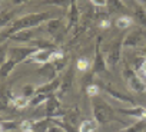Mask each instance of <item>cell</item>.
Returning a JSON list of instances; mask_svg holds the SVG:
<instances>
[{"mask_svg": "<svg viewBox=\"0 0 146 132\" xmlns=\"http://www.w3.org/2000/svg\"><path fill=\"white\" fill-rule=\"evenodd\" d=\"M52 122H53L54 125H59L64 132H80V131H79V126L76 128V125H72V123H69V122L63 121L62 118H53V119H52Z\"/></svg>", "mask_w": 146, "mask_h": 132, "instance_id": "cell-26", "label": "cell"}, {"mask_svg": "<svg viewBox=\"0 0 146 132\" xmlns=\"http://www.w3.org/2000/svg\"><path fill=\"white\" fill-rule=\"evenodd\" d=\"M146 40V32L143 27H136L129 32L123 39V47H137Z\"/></svg>", "mask_w": 146, "mask_h": 132, "instance_id": "cell-9", "label": "cell"}, {"mask_svg": "<svg viewBox=\"0 0 146 132\" xmlns=\"http://www.w3.org/2000/svg\"><path fill=\"white\" fill-rule=\"evenodd\" d=\"M49 96L50 95H44V93H36L32 99H30V106H33V108H37V106H40L42 103H46V101L49 99Z\"/></svg>", "mask_w": 146, "mask_h": 132, "instance_id": "cell-30", "label": "cell"}, {"mask_svg": "<svg viewBox=\"0 0 146 132\" xmlns=\"http://www.w3.org/2000/svg\"><path fill=\"white\" fill-rule=\"evenodd\" d=\"M30 105V99H27V98H25L23 95H13V98H12V106L15 108V109H25V108H27Z\"/></svg>", "mask_w": 146, "mask_h": 132, "instance_id": "cell-25", "label": "cell"}, {"mask_svg": "<svg viewBox=\"0 0 146 132\" xmlns=\"http://www.w3.org/2000/svg\"><path fill=\"white\" fill-rule=\"evenodd\" d=\"M60 82H62V79H59V78H56L54 81L46 82V83H43L42 86H39V88H37V92H36V93L53 95V93L59 92V88H60Z\"/></svg>", "mask_w": 146, "mask_h": 132, "instance_id": "cell-17", "label": "cell"}, {"mask_svg": "<svg viewBox=\"0 0 146 132\" xmlns=\"http://www.w3.org/2000/svg\"><path fill=\"white\" fill-rule=\"evenodd\" d=\"M109 16H110L109 13H108V15H100V17H99V20H98L99 29H108V27H110L112 22H110V17H109Z\"/></svg>", "mask_w": 146, "mask_h": 132, "instance_id": "cell-32", "label": "cell"}, {"mask_svg": "<svg viewBox=\"0 0 146 132\" xmlns=\"http://www.w3.org/2000/svg\"><path fill=\"white\" fill-rule=\"evenodd\" d=\"M143 2H146V0H143Z\"/></svg>", "mask_w": 146, "mask_h": 132, "instance_id": "cell-40", "label": "cell"}, {"mask_svg": "<svg viewBox=\"0 0 146 132\" xmlns=\"http://www.w3.org/2000/svg\"><path fill=\"white\" fill-rule=\"evenodd\" d=\"M146 131V119H137L133 125L119 131V132H145Z\"/></svg>", "mask_w": 146, "mask_h": 132, "instance_id": "cell-28", "label": "cell"}, {"mask_svg": "<svg viewBox=\"0 0 146 132\" xmlns=\"http://www.w3.org/2000/svg\"><path fill=\"white\" fill-rule=\"evenodd\" d=\"M12 16H15V10H10V12H3L2 13V23H0V26H2V29L5 30V27H6V25L12 20Z\"/></svg>", "mask_w": 146, "mask_h": 132, "instance_id": "cell-34", "label": "cell"}, {"mask_svg": "<svg viewBox=\"0 0 146 132\" xmlns=\"http://www.w3.org/2000/svg\"><path fill=\"white\" fill-rule=\"evenodd\" d=\"M92 63L93 62H90L86 56H80V57L76 59V69L82 73H86L89 69L92 71Z\"/></svg>", "mask_w": 146, "mask_h": 132, "instance_id": "cell-24", "label": "cell"}, {"mask_svg": "<svg viewBox=\"0 0 146 132\" xmlns=\"http://www.w3.org/2000/svg\"><path fill=\"white\" fill-rule=\"evenodd\" d=\"M98 128H99V123H98V121L95 118L93 119L88 118V119L82 121L80 125H79V131L80 132H95Z\"/></svg>", "mask_w": 146, "mask_h": 132, "instance_id": "cell-19", "label": "cell"}, {"mask_svg": "<svg viewBox=\"0 0 146 132\" xmlns=\"http://www.w3.org/2000/svg\"><path fill=\"white\" fill-rule=\"evenodd\" d=\"M92 5L98 6V7H106L108 6V0H90Z\"/></svg>", "mask_w": 146, "mask_h": 132, "instance_id": "cell-35", "label": "cell"}, {"mask_svg": "<svg viewBox=\"0 0 146 132\" xmlns=\"http://www.w3.org/2000/svg\"><path fill=\"white\" fill-rule=\"evenodd\" d=\"M85 92H86V95H88L89 98H95V96H99V85L90 83V85H88V86H86Z\"/></svg>", "mask_w": 146, "mask_h": 132, "instance_id": "cell-33", "label": "cell"}, {"mask_svg": "<svg viewBox=\"0 0 146 132\" xmlns=\"http://www.w3.org/2000/svg\"><path fill=\"white\" fill-rule=\"evenodd\" d=\"M123 39L122 36L116 37L115 42L109 46L108 49V55H106V62H108V66L109 69H116V66L120 63V59H122V47H123Z\"/></svg>", "mask_w": 146, "mask_h": 132, "instance_id": "cell-6", "label": "cell"}, {"mask_svg": "<svg viewBox=\"0 0 146 132\" xmlns=\"http://www.w3.org/2000/svg\"><path fill=\"white\" fill-rule=\"evenodd\" d=\"M72 2L73 0H42L40 5H53V6H57L60 9H64V10L67 9L69 10Z\"/></svg>", "mask_w": 146, "mask_h": 132, "instance_id": "cell-29", "label": "cell"}, {"mask_svg": "<svg viewBox=\"0 0 146 132\" xmlns=\"http://www.w3.org/2000/svg\"><path fill=\"white\" fill-rule=\"evenodd\" d=\"M79 17H80V12H79V7H78V3L76 0H73L69 10H67V25H66V33L70 32L75 26H78L79 23Z\"/></svg>", "mask_w": 146, "mask_h": 132, "instance_id": "cell-12", "label": "cell"}, {"mask_svg": "<svg viewBox=\"0 0 146 132\" xmlns=\"http://www.w3.org/2000/svg\"><path fill=\"white\" fill-rule=\"evenodd\" d=\"M137 75H139L140 78H146V60H145V63H143V66H142V69L137 72Z\"/></svg>", "mask_w": 146, "mask_h": 132, "instance_id": "cell-37", "label": "cell"}, {"mask_svg": "<svg viewBox=\"0 0 146 132\" xmlns=\"http://www.w3.org/2000/svg\"><path fill=\"white\" fill-rule=\"evenodd\" d=\"M79 115H80V112H79L78 106H73V108H70V109H67L64 112V116L62 119L69 122V123H72V125H76V121H78Z\"/></svg>", "mask_w": 146, "mask_h": 132, "instance_id": "cell-23", "label": "cell"}, {"mask_svg": "<svg viewBox=\"0 0 146 132\" xmlns=\"http://www.w3.org/2000/svg\"><path fill=\"white\" fill-rule=\"evenodd\" d=\"M108 10L109 15H115V13H120L122 15H129V9L125 5L123 0H108Z\"/></svg>", "mask_w": 146, "mask_h": 132, "instance_id": "cell-15", "label": "cell"}, {"mask_svg": "<svg viewBox=\"0 0 146 132\" xmlns=\"http://www.w3.org/2000/svg\"><path fill=\"white\" fill-rule=\"evenodd\" d=\"M26 2H29V0H12V3H13L15 6H22V5H25Z\"/></svg>", "mask_w": 146, "mask_h": 132, "instance_id": "cell-38", "label": "cell"}, {"mask_svg": "<svg viewBox=\"0 0 146 132\" xmlns=\"http://www.w3.org/2000/svg\"><path fill=\"white\" fill-rule=\"evenodd\" d=\"M90 103H92V113L93 118L98 121L99 125H106L110 121H115V109L100 96H95L90 98Z\"/></svg>", "mask_w": 146, "mask_h": 132, "instance_id": "cell-3", "label": "cell"}, {"mask_svg": "<svg viewBox=\"0 0 146 132\" xmlns=\"http://www.w3.org/2000/svg\"><path fill=\"white\" fill-rule=\"evenodd\" d=\"M73 82H75V68H70L64 72L63 78H62V82H60V88H59V92H57V96L62 99L73 86Z\"/></svg>", "mask_w": 146, "mask_h": 132, "instance_id": "cell-10", "label": "cell"}, {"mask_svg": "<svg viewBox=\"0 0 146 132\" xmlns=\"http://www.w3.org/2000/svg\"><path fill=\"white\" fill-rule=\"evenodd\" d=\"M36 73L43 78L46 82H50V81H54L57 78V69H56V66L53 63H46V65H42V68H39L36 71Z\"/></svg>", "mask_w": 146, "mask_h": 132, "instance_id": "cell-13", "label": "cell"}, {"mask_svg": "<svg viewBox=\"0 0 146 132\" xmlns=\"http://www.w3.org/2000/svg\"><path fill=\"white\" fill-rule=\"evenodd\" d=\"M102 88H103V91H105L110 98H113V99H116V101H119V102L129 103V105H132V106H136V105H137V103H136V101H135L133 98H130V96H127V95H125V93L119 92V91H117V89H115L112 85L103 83V85H102Z\"/></svg>", "mask_w": 146, "mask_h": 132, "instance_id": "cell-11", "label": "cell"}, {"mask_svg": "<svg viewBox=\"0 0 146 132\" xmlns=\"http://www.w3.org/2000/svg\"><path fill=\"white\" fill-rule=\"evenodd\" d=\"M37 50L36 46H23V47H10L9 49V57L2 63V68H0V73L2 78H7L16 66L27 59H30V56Z\"/></svg>", "mask_w": 146, "mask_h": 132, "instance_id": "cell-2", "label": "cell"}, {"mask_svg": "<svg viewBox=\"0 0 146 132\" xmlns=\"http://www.w3.org/2000/svg\"><path fill=\"white\" fill-rule=\"evenodd\" d=\"M47 132H64V131H63L59 125H54V123H53V125L49 128V131H47Z\"/></svg>", "mask_w": 146, "mask_h": 132, "instance_id": "cell-36", "label": "cell"}, {"mask_svg": "<svg viewBox=\"0 0 146 132\" xmlns=\"http://www.w3.org/2000/svg\"><path fill=\"white\" fill-rule=\"evenodd\" d=\"M102 36H99L96 39V45H95V57H93V63H92V73L93 75H100V73H106L109 71V66L106 62V56L102 53Z\"/></svg>", "mask_w": 146, "mask_h": 132, "instance_id": "cell-5", "label": "cell"}, {"mask_svg": "<svg viewBox=\"0 0 146 132\" xmlns=\"http://www.w3.org/2000/svg\"><path fill=\"white\" fill-rule=\"evenodd\" d=\"M46 30L50 36H53V39L59 43L62 42L60 39L66 35V27H64V22L62 17H53L50 20L46 22Z\"/></svg>", "mask_w": 146, "mask_h": 132, "instance_id": "cell-8", "label": "cell"}, {"mask_svg": "<svg viewBox=\"0 0 146 132\" xmlns=\"http://www.w3.org/2000/svg\"><path fill=\"white\" fill-rule=\"evenodd\" d=\"M46 118H63L64 116V109H62V103H60V98L57 96V93H53L49 96V99L46 101Z\"/></svg>", "mask_w": 146, "mask_h": 132, "instance_id": "cell-7", "label": "cell"}, {"mask_svg": "<svg viewBox=\"0 0 146 132\" xmlns=\"http://www.w3.org/2000/svg\"><path fill=\"white\" fill-rule=\"evenodd\" d=\"M122 75H123V79L126 81V83H127V86L132 92L139 93V95L146 92V83H145L143 78H140L137 75V72L133 68H130L127 63H125V66H123Z\"/></svg>", "mask_w": 146, "mask_h": 132, "instance_id": "cell-4", "label": "cell"}, {"mask_svg": "<svg viewBox=\"0 0 146 132\" xmlns=\"http://www.w3.org/2000/svg\"><path fill=\"white\" fill-rule=\"evenodd\" d=\"M132 25H133V19H132V16H129V15H122V16H119V17L115 20V26H116L117 29H122V30L129 29Z\"/></svg>", "mask_w": 146, "mask_h": 132, "instance_id": "cell-22", "label": "cell"}, {"mask_svg": "<svg viewBox=\"0 0 146 132\" xmlns=\"http://www.w3.org/2000/svg\"><path fill=\"white\" fill-rule=\"evenodd\" d=\"M56 49H57V47H56ZM53 50H54V49H37V50L30 56L29 60L36 62V63H39V65L50 63V60H52V55H53Z\"/></svg>", "mask_w": 146, "mask_h": 132, "instance_id": "cell-14", "label": "cell"}, {"mask_svg": "<svg viewBox=\"0 0 146 132\" xmlns=\"http://www.w3.org/2000/svg\"><path fill=\"white\" fill-rule=\"evenodd\" d=\"M142 55H143V56H145V57H146V46H145V47H143V50H142Z\"/></svg>", "mask_w": 146, "mask_h": 132, "instance_id": "cell-39", "label": "cell"}, {"mask_svg": "<svg viewBox=\"0 0 146 132\" xmlns=\"http://www.w3.org/2000/svg\"><path fill=\"white\" fill-rule=\"evenodd\" d=\"M53 19V15L49 13V12H42V13H29V15H25L19 19H16L7 30H3L2 32V42H5L6 39H9L12 35L20 32V30H27V29H33V27H37L40 26L42 23H46L47 20Z\"/></svg>", "mask_w": 146, "mask_h": 132, "instance_id": "cell-1", "label": "cell"}, {"mask_svg": "<svg viewBox=\"0 0 146 132\" xmlns=\"http://www.w3.org/2000/svg\"><path fill=\"white\" fill-rule=\"evenodd\" d=\"M117 112L122 115H126V116L136 118V119H146V108L140 106V105H136V106H132L127 109H117Z\"/></svg>", "mask_w": 146, "mask_h": 132, "instance_id": "cell-16", "label": "cell"}, {"mask_svg": "<svg viewBox=\"0 0 146 132\" xmlns=\"http://www.w3.org/2000/svg\"><path fill=\"white\" fill-rule=\"evenodd\" d=\"M52 125H53V122H52L50 118L33 121V132H47Z\"/></svg>", "mask_w": 146, "mask_h": 132, "instance_id": "cell-20", "label": "cell"}, {"mask_svg": "<svg viewBox=\"0 0 146 132\" xmlns=\"http://www.w3.org/2000/svg\"><path fill=\"white\" fill-rule=\"evenodd\" d=\"M133 16L136 17L139 25L146 29V7L142 6V5H136L135 9H133Z\"/></svg>", "mask_w": 146, "mask_h": 132, "instance_id": "cell-21", "label": "cell"}, {"mask_svg": "<svg viewBox=\"0 0 146 132\" xmlns=\"http://www.w3.org/2000/svg\"><path fill=\"white\" fill-rule=\"evenodd\" d=\"M33 35H35L33 29H27V30H20V32H17V33L12 35L9 39H10V40H13V42L23 43V42H30V40H32V37H33Z\"/></svg>", "mask_w": 146, "mask_h": 132, "instance_id": "cell-18", "label": "cell"}, {"mask_svg": "<svg viewBox=\"0 0 146 132\" xmlns=\"http://www.w3.org/2000/svg\"><path fill=\"white\" fill-rule=\"evenodd\" d=\"M20 125H22V122H19V121H6V119H3L2 123H0V131L2 132L17 131V129H20Z\"/></svg>", "mask_w": 146, "mask_h": 132, "instance_id": "cell-27", "label": "cell"}, {"mask_svg": "<svg viewBox=\"0 0 146 132\" xmlns=\"http://www.w3.org/2000/svg\"><path fill=\"white\" fill-rule=\"evenodd\" d=\"M36 92H37V88L35 85H32V83L23 85V88H22V95L25 98H27V99H32L36 95Z\"/></svg>", "mask_w": 146, "mask_h": 132, "instance_id": "cell-31", "label": "cell"}]
</instances>
